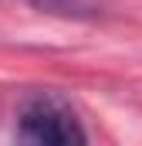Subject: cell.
Here are the masks:
<instances>
[{"label":"cell","instance_id":"6da1fadb","mask_svg":"<svg viewBox=\"0 0 142 146\" xmlns=\"http://www.w3.org/2000/svg\"><path fill=\"white\" fill-rule=\"evenodd\" d=\"M17 143L37 146H78L88 143V133L78 119V112L58 92H34L17 109Z\"/></svg>","mask_w":142,"mask_h":146},{"label":"cell","instance_id":"7a4b0ae2","mask_svg":"<svg viewBox=\"0 0 142 146\" xmlns=\"http://www.w3.org/2000/svg\"><path fill=\"white\" fill-rule=\"evenodd\" d=\"M41 14H54V17H71V21H98L105 14V7L98 0H27Z\"/></svg>","mask_w":142,"mask_h":146}]
</instances>
